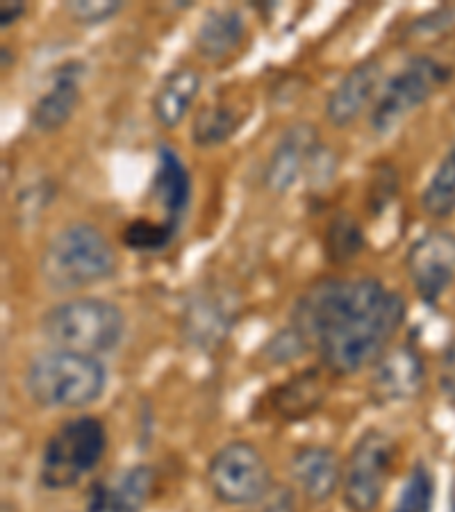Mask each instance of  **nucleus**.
Returning a JSON list of instances; mask_svg holds the SVG:
<instances>
[{"instance_id":"1","label":"nucleus","mask_w":455,"mask_h":512,"mask_svg":"<svg viewBox=\"0 0 455 512\" xmlns=\"http://www.w3.org/2000/svg\"><path fill=\"white\" fill-rule=\"evenodd\" d=\"M405 321V301L376 278H328L296 303L292 326L330 374L374 367Z\"/></svg>"},{"instance_id":"2","label":"nucleus","mask_w":455,"mask_h":512,"mask_svg":"<svg viewBox=\"0 0 455 512\" xmlns=\"http://www.w3.org/2000/svg\"><path fill=\"white\" fill-rule=\"evenodd\" d=\"M117 253L101 230L91 224H71L60 230L41 253L39 274L55 292H73L112 278Z\"/></svg>"},{"instance_id":"3","label":"nucleus","mask_w":455,"mask_h":512,"mask_svg":"<svg viewBox=\"0 0 455 512\" xmlns=\"http://www.w3.org/2000/svg\"><path fill=\"white\" fill-rule=\"evenodd\" d=\"M105 387V365L94 355L53 349L37 355L26 371V390L41 408H87Z\"/></svg>"},{"instance_id":"4","label":"nucleus","mask_w":455,"mask_h":512,"mask_svg":"<svg viewBox=\"0 0 455 512\" xmlns=\"http://www.w3.org/2000/svg\"><path fill=\"white\" fill-rule=\"evenodd\" d=\"M41 333L55 349L98 358L121 344L126 319L117 305L105 299H71L46 312Z\"/></svg>"},{"instance_id":"5","label":"nucleus","mask_w":455,"mask_h":512,"mask_svg":"<svg viewBox=\"0 0 455 512\" xmlns=\"http://www.w3.org/2000/svg\"><path fill=\"white\" fill-rule=\"evenodd\" d=\"M107 431L98 417H73L48 437L41 451L39 478L48 490H69L101 465Z\"/></svg>"},{"instance_id":"6","label":"nucleus","mask_w":455,"mask_h":512,"mask_svg":"<svg viewBox=\"0 0 455 512\" xmlns=\"http://www.w3.org/2000/svg\"><path fill=\"white\" fill-rule=\"evenodd\" d=\"M451 80V69L430 55H415L385 82L371 112L376 135H390L399 123L428 103Z\"/></svg>"},{"instance_id":"7","label":"nucleus","mask_w":455,"mask_h":512,"mask_svg":"<svg viewBox=\"0 0 455 512\" xmlns=\"http://www.w3.org/2000/svg\"><path fill=\"white\" fill-rule=\"evenodd\" d=\"M208 485L226 506H255L271 494L273 476L267 458L255 444L235 440L223 444L208 465Z\"/></svg>"},{"instance_id":"8","label":"nucleus","mask_w":455,"mask_h":512,"mask_svg":"<svg viewBox=\"0 0 455 512\" xmlns=\"http://www.w3.org/2000/svg\"><path fill=\"white\" fill-rule=\"evenodd\" d=\"M396 462V444L387 433L371 428L364 433L342 474V497L351 512H374L385 497Z\"/></svg>"},{"instance_id":"9","label":"nucleus","mask_w":455,"mask_h":512,"mask_svg":"<svg viewBox=\"0 0 455 512\" xmlns=\"http://www.w3.org/2000/svg\"><path fill=\"white\" fill-rule=\"evenodd\" d=\"M405 269L421 301L435 305L455 280V235L435 228L417 237L405 255Z\"/></svg>"},{"instance_id":"10","label":"nucleus","mask_w":455,"mask_h":512,"mask_svg":"<svg viewBox=\"0 0 455 512\" xmlns=\"http://www.w3.org/2000/svg\"><path fill=\"white\" fill-rule=\"evenodd\" d=\"M321 139L312 123H294L280 135L264 171V185L271 192L285 194L303 176L314 173L321 164Z\"/></svg>"},{"instance_id":"11","label":"nucleus","mask_w":455,"mask_h":512,"mask_svg":"<svg viewBox=\"0 0 455 512\" xmlns=\"http://www.w3.org/2000/svg\"><path fill=\"white\" fill-rule=\"evenodd\" d=\"M426 367L424 358L412 344H399L380 355L371 371L369 392L378 406L412 401L424 390Z\"/></svg>"},{"instance_id":"12","label":"nucleus","mask_w":455,"mask_h":512,"mask_svg":"<svg viewBox=\"0 0 455 512\" xmlns=\"http://www.w3.org/2000/svg\"><path fill=\"white\" fill-rule=\"evenodd\" d=\"M326 367H308L301 374H294L287 378L285 383L264 396L267 403V412L273 419L287 421V424H296L312 417L321 406H324L330 381L326 376ZM330 374V371H328Z\"/></svg>"},{"instance_id":"13","label":"nucleus","mask_w":455,"mask_h":512,"mask_svg":"<svg viewBox=\"0 0 455 512\" xmlns=\"http://www.w3.org/2000/svg\"><path fill=\"white\" fill-rule=\"evenodd\" d=\"M235 315L237 305L228 292L217 287L201 289L187 303L182 333L192 344L208 349V346L223 342V337L230 333V328L235 324Z\"/></svg>"},{"instance_id":"14","label":"nucleus","mask_w":455,"mask_h":512,"mask_svg":"<svg viewBox=\"0 0 455 512\" xmlns=\"http://www.w3.org/2000/svg\"><path fill=\"white\" fill-rule=\"evenodd\" d=\"M380 82H383V64L378 57H367V60L355 64L328 96V121L337 128L349 126L374 101Z\"/></svg>"},{"instance_id":"15","label":"nucleus","mask_w":455,"mask_h":512,"mask_svg":"<svg viewBox=\"0 0 455 512\" xmlns=\"http://www.w3.org/2000/svg\"><path fill=\"white\" fill-rule=\"evenodd\" d=\"M85 64L66 62L53 73L51 87L37 98L30 110V126L41 135H51L64 128L80 103V82Z\"/></svg>"},{"instance_id":"16","label":"nucleus","mask_w":455,"mask_h":512,"mask_svg":"<svg viewBox=\"0 0 455 512\" xmlns=\"http://www.w3.org/2000/svg\"><path fill=\"white\" fill-rule=\"evenodd\" d=\"M155 474L137 465L94 483L87 497V512H142L151 497Z\"/></svg>"},{"instance_id":"17","label":"nucleus","mask_w":455,"mask_h":512,"mask_svg":"<svg viewBox=\"0 0 455 512\" xmlns=\"http://www.w3.org/2000/svg\"><path fill=\"white\" fill-rule=\"evenodd\" d=\"M292 478L301 494L312 503H324L342 485L344 469L339 465L337 453L324 444H308L294 453Z\"/></svg>"},{"instance_id":"18","label":"nucleus","mask_w":455,"mask_h":512,"mask_svg":"<svg viewBox=\"0 0 455 512\" xmlns=\"http://www.w3.org/2000/svg\"><path fill=\"white\" fill-rule=\"evenodd\" d=\"M151 194L164 210V221L180 228L182 219L189 212V205H192V176L178 158V153L164 144L157 148V167Z\"/></svg>"},{"instance_id":"19","label":"nucleus","mask_w":455,"mask_h":512,"mask_svg":"<svg viewBox=\"0 0 455 512\" xmlns=\"http://www.w3.org/2000/svg\"><path fill=\"white\" fill-rule=\"evenodd\" d=\"M246 39V21L235 7H217L205 14L194 32L196 53L208 62L226 60L242 48Z\"/></svg>"},{"instance_id":"20","label":"nucleus","mask_w":455,"mask_h":512,"mask_svg":"<svg viewBox=\"0 0 455 512\" xmlns=\"http://www.w3.org/2000/svg\"><path fill=\"white\" fill-rule=\"evenodd\" d=\"M201 92V76L189 66L169 71L153 94V114L164 128L180 126Z\"/></svg>"},{"instance_id":"21","label":"nucleus","mask_w":455,"mask_h":512,"mask_svg":"<svg viewBox=\"0 0 455 512\" xmlns=\"http://www.w3.org/2000/svg\"><path fill=\"white\" fill-rule=\"evenodd\" d=\"M248 114L239 110L233 103H212L201 107V112H196L192 123V142L198 148H214L226 144L228 139H233L239 128L244 126Z\"/></svg>"},{"instance_id":"22","label":"nucleus","mask_w":455,"mask_h":512,"mask_svg":"<svg viewBox=\"0 0 455 512\" xmlns=\"http://www.w3.org/2000/svg\"><path fill=\"white\" fill-rule=\"evenodd\" d=\"M421 208L433 219H446L455 212V144L437 164L435 173L421 192Z\"/></svg>"},{"instance_id":"23","label":"nucleus","mask_w":455,"mask_h":512,"mask_svg":"<svg viewBox=\"0 0 455 512\" xmlns=\"http://www.w3.org/2000/svg\"><path fill=\"white\" fill-rule=\"evenodd\" d=\"M326 258L333 264H349L364 249V233L358 219L349 212H339L330 219L324 237Z\"/></svg>"},{"instance_id":"24","label":"nucleus","mask_w":455,"mask_h":512,"mask_svg":"<svg viewBox=\"0 0 455 512\" xmlns=\"http://www.w3.org/2000/svg\"><path fill=\"white\" fill-rule=\"evenodd\" d=\"M178 226L169 224V221H153V219H135L123 228V244L130 251L139 253H157L164 251L167 246L178 237Z\"/></svg>"},{"instance_id":"25","label":"nucleus","mask_w":455,"mask_h":512,"mask_svg":"<svg viewBox=\"0 0 455 512\" xmlns=\"http://www.w3.org/2000/svg\"><path fill=\"white\" fill-rule=\"evenodd\" d=\"M435 503V476L424 462L410 469L405 485L396 499L392 512H433Z\"/></svg>"},{"instance_id":"26","label":"nucleus","mask_w":455,"mask_h":512,"mask_svg":"<svg viewBox=\"0 0 455 512\" xmlns=\"http://www.w3.org/2000/svg\"><path fill=\"white\" fill-rule=\"evenodd\" d=\"M308 349L310 346L305 342V337L294 326H289L273 335L271 340L262 346V358L269 360L271 365H287V362L301 358Z\"/></svg>"},{"instance_id":"27","label":"nucleus","mask_w":455,"mask_h":512,"mask_svg":"<svg viewBox=\"0 0 455 512\" xmlns=\"http://www.w3.org/2000/svg\"><path fill=\"white\" fill-rule=\"evenodd\" d=\"M121 10L123 3H119V0H71V3H66V12L82 26H101Z\"/></svg>"},{"instance_id":"28","label":"nucleus","mask_w":455,"mask_h":512,"mask_svg":"<svg viewBox=\"0 0 455 512\" xmlns=\"http://www.w3.org/2000/svg\"><path fill=\"white\" fill-rule=\"evenodd\" d=\"M440 383H442L444 394L455 403V342H451L449 349L444 351Z\"/></svg>"},{"instance_id":"29","label":"nucleus","mask_w":455,"mask_h":512,"mask_svg":"<svg viewBox=\"0 0 455 512\" xmlns=\"http://www.w3.org/2000/svg\"><path fill=\"white\" fill-rule=\"evenodd\" d=\"M26 10L28 5L23 3V0H5V3H0V28L5 30L14 26V23L26 14Z\"/></svg>"},{"instance_id":"30","label":"nucleus","mask_w":455,"mask_h":512,"mask_svg":"<svg viewBox=\"0 0 455 512\" xmlns=\"http://www.w3.org/2000/svg\"><path fill=\"white\" fill-rule=\"evenodd\" d=\"M451 512H455V481H453V490H451Z\"/></svg>"}]
</instances>
